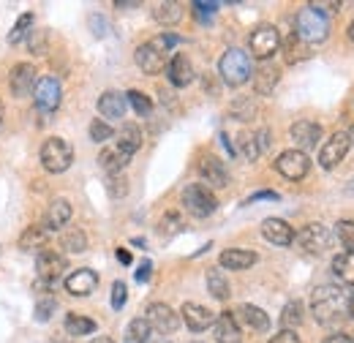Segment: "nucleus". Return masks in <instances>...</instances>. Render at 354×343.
<instances>
[{
    "label": "nucleus",
    "mask_w": 354,
    "mask_h": 343,
    "mask_svg": "<svg viewBox=\"0 0 354 343\" xmlns=\"http://www.w3.org/2000/svg\"><path fill=\"white\" fill-rule=\"evenodd\" d=\"M349 147H352L349 133H346V131H335V133L322 145V150H319V167H322V169H327V172L335 169V167L346 158Z\"/></svg>",
    "instance_id": "nucleus-7"
},
{
    "label": "nucleus",
    "mask_w": 354,
    "mask_h": 343,
    "mask_svg": "<svg viewBox=\"0 0 354 343\" xmlns=\"http://www.w3.org/2000/svg\"><path fill=\"white\" fill-rule=\"evenodd\" d=\"M60 98H63V87L55 77H44L33 87V101L41 112H55L60 106Z\"/></svg>",
    "instance_id": "nucleus-13"
},
{
    "label": "nucleus",
    "mask_w": 354,
    "mask_h": 343,
    "mask_svg": "<svg viewBox=\"0 0 354 343\" xmlns=\"http://www.w3.org/2000/svg\"><path fill=\"white\" fill-rule=\"evenodd\" d=\"M153 335V327L147 324V319H133L126 327V343H147Z\"/></svg>",
    "instance_id": "nucleus-38"
},
{
    "label": "nucleus",
    "mask_w": 354,
    "mask_h": 343,
    "mask_svg": "<svg viewBox=\"0 0 354 343\" xmlns=\"http://www.w3.org/2000/svg\"><path fill=\"white\" fill-rule=\"evenodd\" d=\"M164 226H167L169 232H177V229H180V218H177V215H167V218L161 221V229H164Z\"/></svg>",
    "instance_id": "nucleus-53"
},
{
    "label": "nucleus",
    "mask_w": 354,
    "mask_h": 343,
    "mask_svg": "<svg viewBox=\"0 0 354 343\" xmlns=\"http://www.w3.org/2000/svg\"><path fill=\"white\" fill-rule=\"evenodd\" d=\"M167 77H169V82L175 87L191 85L194 82V63L183 52H177V55H172V60L167 66Z\"/></svg>",
    "instance_id": "nucleus-22"
},
{
    "label": "nucleus",
    "mask_w": 354,
    "mask_h": 343,
    "mask_svg": "<svg viewBox=\"0 0 354 343\" xmlns=\"http://www.w3.org/2000/svg\"><path fill=\"white\" fill-rule=\"evenodd\" d=\"M90 343H115L112 338H106V335H98V338H93Z\"/></svg>",
    "instance_id": "nucleus-58"
},
{
    "label": "nucleus",
    "mask_w": 354,
    "mask_h": 343,
    "mask_svg": "<svg viewBox=\"0 0 354 343\" xmlns=\"http://www.w3.org/2000/svg\"><path fill=\"white\" fill-rule=\"evenodd\" d=\"M259 199H272V202H275V199H278V194H275V191H259V194L248 196V199H245V205H254V202H259Z\"/></svg>",
    "instance_id": "nucleus-52"
},
{
    "label": "nucleus",
    "mask_w": 354,
    "mask_h": 343,
    "mask_svg": "<svg viewBox=\"0 0 354 343\" xmlns=\"http://www.w3.org/2000/svg\"><path fill=\"white\" fill-rule=\"evenodd\" d=\"M118 261H120V264H131V254H129L126 248H118Z\"/></svg>",
    "instance_id": "nucleus-55"
},
{
    "label": "nucleus",
    "mask_w": 354,
    "mask_h": 343,
    "mask_svg": "<svg viewBox=\"0 0 354 343\" xmlns=\"http://www.w3.org/2000/svg\"><path fill=\"white\" fill-rule=\"evenodd\" d=\"M234 150L245 158V161H257L259 156H262V147H259V139H257V133H251V131H243L240 136H237V145H234Z\"/></svg>",
    "instance_id": "nucleus-32"
},
{
    "label": "nucleus",
    "mask_w": 354,
    "mask_h": 343,
    "mask_svg": "<svg viewBox=\"0 0 354 343\" xmlns=\"http://www.w3.org/2000/svg\"><path fill=\"white\" fill-rule=\"evenodd\" d=\"M295 28H297L295 36L306 44H322L330 36V19H327V14L319 11V8H313L310 3L306 8H300V14L295 19Z\"/></svg>",
    "instance_id": "nucleus-3"
},
{
    "label": "nucleus",
    "mask_w": 354,
    "mask_h": 343,
    "mask_svg": "<svg viewBox=\"0 0 354 343\" xmlns=\"http://www.w3.org/2000/svg\"><path fill=\"white\" fill-rule=\"evenodd\" d=\"M90 25L95 28V30H93L95 36H106V33H109V22H104L101 17H90Z\"/></svg>",
    "instance_id": "nucleus-51"
},
{
    "label": "nucleus",
    "mask_w": 354,
    "mask_h": 343,
    "mask_svg": "<svg viewBox=\"0 0 354 343\" xmlns=\"http://www.w3.org/2000/svg\"><path fill=\"white\" fill-rule=\"evenodd\" d=\"M213 335H216V341L218 343H240V324L234 322V316H232V310H223L216 316V322H213Z\"/></svg>",
    "instance_id": "nucleus-24"
},
{
    "label": "nucleus",
    "mask_w": 354,
    "mask_h": 343,
    "mask_svg": "<svg viewBox=\"0 0 354 343\" xmlns=\"http://www.w3.org/2000/svg\"><path fill=\"white\" fill-rule=\"evenodd\" d=\"M39 82V71H36V66L33 63H17L14 68H11V74H8V87H11V93L14 95H28V93H33V87Z\"/></svg>",
    "instance_id": "nucleus-15"
},
{
    "label": "nucleus",
    "mask_w": 354,
    "mask_h": 343,
    "mask_svg": "<svg viewBox=\"0 0 354 343\" xmlns=\"http://www.w3.org/2000/svg\"><path fill=\"white\" fill-rule=\"evenodd\" d=\"M150 275H153V264H150V261H142L139 270H136V281H139V284H147Z\"/></svg>",
    "instance_id": "nucleus-50"
},
{
    "label": "nucleus",
    "mask_w": 354,
    "mask_h": 343,
    "mask_svg": "<svg viewBox=\"0 0 354 343\" xmlns=\"http://www.w3.org/2000/svg\"><path fill=\"white\" fill-rule=\"evenodd\" d=\"M346 133H349V142H352V145H354V126H352V129H349V131H346Z\"/></svg>",
    "instance_id": "nucleus-62"
},
{
    "label": "nucleus",
    "mask_w": 354,
    "mask_h": 343,
    "mask_svg": "<svg viewBox=\"0 0 354 343\" xmlns=\"http://www.w3.org/2000/svg\"><path fill=\"white\" fill-rule=\"evenodd\" d=\"M28 46H30V55H36V57L46 55V30H30Z\"/></svg>",
    "instance_id": "nucleus-45"
},
{
    "label": "nucleus",
    "mask_w": 354,
    "mask_h": 343,
    "mask_svg": "<svg viewBox=\"0 0 354 343\" xmlns=\"http://www.w3.org/2000/svg\"><path fill=\"white\" fill-rule=\"evenodd\" d=\"M95 286H98V275L90 267H80L66 278V292L74 297H88L95 292Z\"/></svg>",
    "instance_id": "nucleus-16"
},
{
    "label": "nucleus",
    "mask_w": 354,
    "mask_h": 343,
    "mask_svg": "<svg viewBox=\"0 0 354 343\" xmlns=\"http://www.w3.org/2000/svg\"><path fill=\"white\" fill-rule=\"evenodd\" d=\"M164 343H169V341H164Z\"/></svg>",
    "instance_id": "nucleus-63"
},
{
    "label": "nucleus",
    "mask_w": 354,
    "mask_h": 343,
    "mask_svg": "<svg viewBox=\"0 0 354 343\" xmlns=\"http://www.w3.org/2000/svg\"><path fill=\"white\" fill-rule=\"evenodd\" d=\"M232 316H234V322L237 324H245L248 330H254V333H267L270 330V316H267L262 308H257V305H240L237 310H232Z\"/></svg>",
    "instance_id": "nucleus-18"
},
{
    "label": "nucleus",
    "mask_w": 354,
    "mask_h": 343,
    "mask_svg": "<svg viewBox=\"0 0 354 343\" xmlns=\"http://www.w3.org/2000/svg\"><path fill=\"white\" fill-rule=\"evenodd\" d=\"M71 213H74V210H71V202H68V199H52L44 213V229L46 232L63 229V226L71 221Z\"/></svg>",
    "instance_id": "nucleus-23"
},
{
    "label": "nucleus",
    "mask_w": 354,
    "mask_h": 343,
    "mask_svg": "<svg viewBox=\"0 0 354 343\" xmlns=\"http://www.w3.org/2000/svg\"><path fill=\"white\" fill-rule=\"evenodd\" d=\"M333 272L344 281V284H352L354 286V251H344L333 259Z\"/></svg>",
    "instance_id": "nucleus-36"
},
{
    "label": "nucleus",
    "mask_w": 354,
    "mask_h": 343,
    "mask_svg": "<svg viewBox=\"0 0 354 343\" xmlns=\"http://www.w3.org/2000/svg\"><path fill=\"white\" fill-rule=\"evenodd\" d=\"M218 261H221L223 270H248L259 261V257L254 251H245V248H226L218 257Z\"/></svg>",
    "instance_id": "nucleus-26"
},
{
    "label": "nucleus",
    "mask_w": 354,
    "mask_h": 343,
    "mask_svg": "<svg viewBox=\"0 0 354 343\" xmlns=\"http://www.w3.org/2000/svg\"><path fill=\"white\" fill-rule=\"evenodd\" d=\"M349 39L354 41V19H352V25H349Z\"/></svg>",
    "instance_id": "nucleus-61"
},
{
    "label": "nucleus",
    "mask_w": 354,
    "mask_h": 343,
    "mask_svg": "<svg viewBox=\"0 0 354 343\" xmlns=\"http://www.w3.org/2000/svg\"><path fill=\"white\" fill-rule=\"evenodd\" d=\"M112 136H115V129H112L106 120L95 118V120L90 123V139H93V142H109Z\"/></svg>",
    "instance_id": "nucleus-43"
},
{
    "label": "nucleus",
    "mask_w": 354,
    "mask_h": 343,
    "mask_svg": "<svg viewBox=\"0 0 354 343\" xmlns=\"http://www.w3.org/2000/svg\"><path fill=\"white\" fill-rule=\"evenodd\" d=\"M216 11H218V3H202V0L194 3V14H196L199 19H210Z\"/></svg>",
    "instance_id": "nucleus-48"
},
{
    "label": "nucleus",
    "mask_w": 354,
    "mask_h": 343,
    "mask_svg": "<svg viewBox=\"0 0 354 343\" xmlns=\"http://www.w3.org/2000/svg\"><path fill=\"white\" fill-rule=\"evenodd\" d=\"M126 101L133 106V112L139 115V118H150V112H153V101H150V95H145L142 90H129L126 93Z\"/></svg>",
    "instance_id": "nucleus-40"
},
{
    "label": "nucleus",
    "mask_w": 354,
    "mask_h": 343,
    "mask_svg": "<svg viewBox=\"0 0 354 343\" xmlns=\"http://www.w3.org/2000/svg\"><path fill=\"white\" fill-rule=\"evenodd\" d=\"M115 6H118V8H136V6H139V0H129V3H126V0H118Z\"/></svg>",
    "instance_id": "nucleus-57"
},
{
    "label": "nucleus",
    "mask_w": 354,
    "mask_h": 343,
    "mask_svg": "<svg viewBox=\"0 0 354 343\" xmlns=\"http://www.w3.org/2000/svg\"><path fill=\"white\" fill-rule=\"evenodd\" d=\"M283 46V60L289 63V66H297V63H303V60H308L310 57V49L306 41H300L295 33L286 39V41L281 44Z\"/></svg>",
    "instance_id": "nucleus-29"
},
{
    "label": "nucleus",
    "mask_w": 354,
    "mask_h": 343,
    "mask_svg": "<svg viewBox=\"0 0 354 343\" xmlns=\"http://www.w3.org/2000/svg\"><path fill=\"white\" fill-rule=\"evenodd\" d=\"M3 118H6V106H3V101H0V123H3Z\"/></svg>",
    "instance_id": "nucleus-60"
},
{
    "label": "nucleus",
    "mask_w": 354,
    "mask_h": 343,
    "mask_svg": "<svg viewBox=\"0 0 354 343\" xmlns=\"http://www.w3.org/2000/svg\"><path fill=\"white\" fill-rule=\"evenodd\" d=\"M183 207L191 215H196V218H207V215H213L218 210V199H216V194L207 185L191 183L183 191Z\"/></svg>",
    "instance_id": "nucleus-6"
},
{
    "label": "nucleus",
    "mask_w": 354,
    "mask_h": 343,
    "mask_svg": "<svg viewBox=\"0 0 354 343\" xmlns=\"http://www.w3.org/2000/svg\"><path fill=\"white\" fill-rule=\"evenodd\" d=\"M147 324L156 330V333H161V335H172L177 327H180V313H175L167 302H153V305H147Z\"/></svg>",
    "instance_id": "nucleus-12"
},
{
    "label": "nucleus",
    "mask_w": 354,
    "mask_h": 343,
    "mask_svg": "<svg viewBox=\"0 0 354 343\" xmlns=\"http://www.w3.org/2000/svg\"><path fill=\"white\" fill-rule=\"evenodd\" d=\"M349 313L354 316V292H352V297H349Z\"/></svg>",
    "instance_id": "nucleus-59"
},
{
    "label": "nucleus",
    "mask_w": 354,
    "mask_h": 343,
    "mask_svg": "<svg viewBox=\"0 0 354 343\" xmlns=\"http://www.w3.org/2000/svg\"><path fill=\"white\" fill-rule=\"evenodd\" d=\"M66 267H68L66 254H60V251H55V248H41V251H39V257H36L39 281L52 284V286H55V281L63 275V270H66Z\"/></svg>",
    "instance_id": "nucleus-10"
},
{
    "label": "nucleus",
    "mask_w": 354,
    "mask_h": 343,
    "mask_svg": "<svg viewBox=\"0 0 354 343\" xmlns=\"http://www.w3.org/2000/svg\"><path fill=\"white\" fill-rule=\"evenodd\" d=\"M180 44V36L175 33H161L150 41H145L142 46H136V66L145 71V74H161L167 71L169 60H172V49Z\"/></svg>",
    "instance_id": "nucleus-2"
},
{
    "label": "nucleus",
    "mask_w": 354,
    "mask_h": 343,
    "mask_svg": "<svg viewBox=\"0 0 354 343\" xmlns=\"http://www.w3.org/2000/svg\"><path fill=\"white\" fill-rule=\"evenodd\" d=\"M270 343H300V335L295 330H281L278 335H272Z\"/></svg>",
    "instance_id": "nucleus-49"
},
{
    "label": "nucleus",
    "mask_w": 354,
    "mask_h": 343,
    "mask_svg": "<svg viewBox=\"0 0 354 343\" xmlns=\"http://www.w3.org/2000/svg\"><path fill=\"white\" fill-rule=\"evenodd\" d=\"M352 188H354V183H352Z\"/></svg>",
    "instance_id": "nucleus-64"
},
{
    "label": "nucleus",
    "mask_w": 354,
    "mask_h": 343,
    "mask_svg": "<svg viewBox=\"0 0 354 343\" xmlns=\"http://www.w3.org/2000/svg\"><path fill=\"white\" fill-rule=\"evenodd\" d=\"M66 333L68 335H90V333H95V322L88 319V316H82V313H68L66 316Z\"/></svg>",
    "instance_id": "nucleus-37"
},
{
    "label": "nucleus",
    "mask_w": 354,
    "mask_h": 343,
    "mask_svg": "<svg viewBox=\"0 0 354 343\" xmlns=\"http://www.w3.org/2000/svg\"><path fill=\"white\" fill-rule=\"evenodd\" d=\"M218 74H221V80L229 87L245 85V82L254 77L251 57H248L243 49H237V46L226 49V52L221 55V60H218Z\"/></svg>",
    "instance_id": "nucleus-4"
},
{
    "label": "nucleus",
    "mask_w": 354,
    "mask_h": 343,
    "mask_svg": "<svg viewBox=\"0 0 354 343\" xmlns=\"http://www.w3.org/2000/svg\"><path fill=\"white\" fill-rule=\"evenodd\" d=\"M207 292L216 297V300H229V295H232V286H229V281H226V275H223L221 270H207Z\"/></svg>",
    "instance_id": "nucleus-34"
},
{
    "label": "nucleus",
    "mask_w": 354,
    "mask_h": 343,
    "mask_svg": "<svg viewBox=\"0 0 354 343\" xmlns=\"http://www.w3.org/2000/svg\"><path fill=\"white\" fill-rule=\"evenodd\" d=\"M229 115L234 120H254L257 118V101L254 98H237L232 106H229Z\"/></svg>",
    "instance_id": "nucleus-39"
},
{
    "label": "nucleus",
    "mask_w": 354,
    "mask_h": 343,
    "mask_svg": "<svg viewBox=\"0 0 354 343\" xmlns=\"http://www.w3.org/2000/svg\"><path fill=\"white\" fill-rule=\"evenodd\" d=\"M310 169V158L303 150H283L278 158H275V172H281L286 180H303Z\"/></svg>",
    "instance_id": "nucleus-11"
},
{
    "label": "nucleus",
    "mask_w": 354,
    "mask_h": 343,
    "mask_svg": "<svg viewBox=\"0 0 354 343\" xmlns=\"http://www.w3.org/2000/svg\"><path fill=\"white\" fill-rule=\"evenodd\" d=\"M129 161H131V156H126V153H123L118 145L104 147V150H101V156H98L101 169L106 172L109 177H112V174H123V169L129 167Z\"/></svg>",
    "instance_id": "nucleus-25"
},
{
    "label": "nucleus",
    "mask_w": 354,
    "mask_h": 343,
    "mask_svg": "<svg viewBox=\"0 0 354 343\" xmlns=\"http://www.w3.org/2000/svg\"><path fill=\"white\" fill-rule=\"evenodd\" d=\"M30 30H33V14H22V17L14 22L11 33H8V44H19Z\"/></svg>",
    "instance_id": "nucleus-41"
},
{
    "label": "nucleus",
    "mask_w": 354,
    "mask_h": 343,
    "mask_svg": "<svg viewBox=\"0 0 354 343\" xmlns=\"http://www.w3.org/2000/svg\"><path fill=\"white\" fill-rule=\"evenodd\" d=\"M295 240L300 243V248L303 251H308V254H324V251H330V245H333V232L324 226V223H308V226H303V232L300 234H295Z\"/></svg>",
    "instance_id": "nucleus-9"
},
{
    "label": "nucleus",
    "mask_w": 354,
    "mask_h": 343,
    "mask_svg": "<svg viewBox=\"0 0 354 343\" xmlns=\"http://www.w3.org/2000/svg\"><path fill=\"white\" fill-rule=\"evenodd\" d=\"M180 319L185 322V327L191 333H202V330H210L213 322H216V313L207 308V305H199V302H185L183 310H180Z\"/></svg>",
    "instance_id": "nucleus-14"
},
{
    "label": "nucleus",
    "mask_w": 354,
    "mask_h": 343,
    "mask_svg": "<svg viewBox=\"0 0 354 343\" xmlns=\"http://www.w3.org/2000/svg\"><path fill=\"white\" fill-rule=\"evenodd\" d=\"M46 240H49V232H46L44 226H28V229L19 234V248H22V251L46 248Z\"/></svg>",
    "instance_id": "nucleus-31"
},
{
    "label": "nucleus",
    "mask_w": 354,
    "mask_h": 343,
    "mask_svg": "<svg viewBox=\"0 0 354 343\" xmlns=\"http://www.w3.org/2000/svg\"><path fill=\"white\" fill-rule=\"evenodd\" d=\"M349 297H352V292H346V289H341L335 284L316 286L313 295H310V310H313L316 322L333 324V322L344 319L349 313Z\"/></svg>",
    "instance_id": "nucleus-1"
},
{
    "label": "nucleus",
    "mask_w": 354,
    "mask_h": 343,
    "mask_svg": "<svg viewBox=\"0 0 354 343\" xmlns=\"http://www.w3.org/2000/svg\"><path fill=\"white\" fill-rule=\"evenodd\" d=\"M248 46H251V55L257 60H270L278 49H281V33L272 28V25H259L251 36H248Z\"/></svg>",
    "instance_id": "nucleus-8"
},
{
    "label": "nucleus",
    "mask_w": 354,
    "mask_h": 343,
    "mask_svg": "<svg viewBox=\"0 0 354 343\" xmlns=\"http://www.w3.org/2000/svg\"><path fill=\"white\" fill-rule=\"evenodd\" d=\"M221 142H223V147L229 150V156H237V150H234V145H232V139H229L226 133H221Z\"/></svg>",
    "instance_id": "nucleus-56"
},
{
    "label": "nucleus",
    "mask_w": 354,
    "mask_h": 343,
    "mask_svg": "<svg viewBox=\"0 0 354 343\" xmlns=\"http://www.w3.org/2000/svg\"><path fill=\"white\" fill-rule=\"evenodd\" d=\"M303 316H306L303 302L300 300L286 302L283 310H281V324H283V330H295V327H300V324H303Z\"/></svg>",
    "instance_id": "nucleus-35"
},
{
    "label": "nucleus",
    "mask_w": 354,
    "mask_h": 343,
    "mask_svg": "<svg viewBox=\"0 0 354 343\" xmlns=\"http://www.w3.org/2000/svg\"><path fill=\"white\" fill-rule=\"evenodd\" d=\"M55 308H57V302L52 300V297L39 300L36 302V322H49V316L55 313Z\"/></svg>",
    "instance_id": "nucleus-47"
},
{
    "label": "nucleus",
    "mask_w": 354,
    "mask_h": 343,
    "mask_svg": "<svg viewBox=\"0 0 354 343\" xmlns=\"http://www.w3.org/2000/svg\"><path fill=\"white\" fill-rule=\"evenodd\" d=\"M199 174H202V180H205L207 185H213V188H226V185H229V172H226L221 158H216V156H205V158L199 161Z\"/></svg>",
    "instance_id": "nucleus-20"
},
{
    "label": "nucleus",
    "mask_w": 354,
    "mask_h": 343,
    "mask_svg": "<svg viewBox=\"0 0 354 343\" xmlns=\"http://www.w3.org/2000/svg\"><path fill=\"white\" fill-rule=\"evenodd\" d=\"M335 237H338V243L346 248V251H354V221H338V226H335Z\"/></svg>",
    "instance_id": "nucleus-42"
},
{
    "label": "nucleus",
    "mask_w": 354,
    "mask_h": 343,
    "mask_svg": "<svg viewBox=\"0 0 354 343\" xmlns=\"http://www.w3.org/2000/svg\"><path fill=\"white\" fill-rule=\"evenodd\" d=\"M126 156H133L139 147H142V129L136 123H126L120 133H118V142H115Z\"/></svg>",
    "instance_id": "nucleus-28"
},
{
    "label": "nucleus",
    "mask_w": 354,
    "mask_h": 343,
    "mask_svg": "<svg viewBox=\"0 0 354 343\" xmlns=\"http://www.w3.org/2000/svg\"><path fill=\"white\" fill-rule=\"evenodd\" d=\"M289 136H292V142L306 153V150L319 145V139H322V126L313 123V120H297V123H292Z\"/></svg>",
    "instance_id": "nucleus-17"
},
{
    "label": "nucleus",
    "mask_w": 354,
    "mask_h": 343,
    "mask_svg": "<svg viewBox=\"0 0 354 343\" xmlns=\"http://www.w3.org/2000/svg\"><path fill=\"white\" fill-rule=\"evenodd\" d=\"M322 343H354L349 335H344V333H338V335H330V338H324Z\"/></svg>",
    "instance_id": "nucleus-54"
},
{
    "label": "nucleus",
    "mask_w": 354,
    "mask_h": 343,
    "mask_svg": "<svg viewBox=\"0 0 354 343\" xmlns=\"http://www.w3.org/2000/svg\"><path fill=\"white\" fill-rule=\"evenodd\" d=\"M106 191H109L112 199H123V196L129 194V180H126L123 174H112V177L106 180Z\"/></svg>",
    "instance_id": "nucleus-44"
},
{
    "label": "nucleus",
    "mask_w": 354,
    "mask_h": 343,
    "mask_svg": "<svg viewBox=\"0 0 354 343\" xmlns=\"http://www.w3.org/2000/svg\"><path fill=\"white\" fill-rule=\"evenodd\" d=\"M126 106H129L126 93H118V90H106V93H101V98H98V112H101V118H106V120H120V118L126 115Z\"/></svg>",
    "instance_id": "nucleus-21"
},
{
    "label": "nucleus",
    "mask_w": 354,
    "mask_h": 343,
    "mask_svg": "<svg viewBox=\"0 0 354 343\" xmlns=\"http://www.w3.org/2000/svg\"><path fill=\"white\" fill-rule=\"evenodd\" d=\"M60 248L66 251V254H82V251H88V234L82 232V229H68V232H63V237H60Z\"/></svg>",
    "instance_id": "nucleus-33"
},
{
    "label": "nucleus",
    "mask_w": 354,
    "mask_h": 343,
    "mask_svg": "<svg viewBox=\"0 0 354 343\" xmlns=\"http://www.w3.org/2000/svg\"><path fill=\"white\" fill-rule=\"evenodd\" d=\"M74 161V147L63 136H49L41 145V167L52 174H60L71 167Z\"/></svg>",
    "instance_id": "nucleus-5"
},
{
    "label": "nucleus",
    "mask_w": 354,
    "mask_h": 343,
    "mask_svg": "<svg viewBox=\"0 0 354 343\" xmlns=\"http://www.w3.org/2000/svg\"><path fill=\"white\" fill-rule=\"evenodd\" d=\"M126 300H129V286H126L123 281H115V284H112V308L120 310V308L126 305Z\"/></svg>",
    "instance_id": "nucleus-46"
},
{
    "label": "nucleus",
    "mask_w": 354,
    "mask_h": 343,
    "mask_svg": "<svg viewBox=\"0 0 354 343\" xmlns=\"http://www.w3.org/2000/svg\"><path fill=\"white\" fill-rule=\"evenodd\" d=\"M180 17H183V6H180V3H172V0L158 3V6L153 8V19H156L158 25H164V28L177 25V22H180Z\"/></svg>",
    "instance_id": "nucleus-30"
},
{
    "label": "nucleus",
    "mask_w": 354,
    "mask_h": 343,
    "mask_svg": "<svg viewBox=\"0 0 354 343\" xmlns=\"http://www.w3.org/2000/svg\"><path fill=\"white\" fill-rule=\"evenodd\" d=\"M262 234H265L267 243L281 245V248H286V245L295 243V229H292L283 218H265V223H262Z\"/></svg>",
    "instance_id": "nucleus-19"
},
{
    "label": "nucleus",
    "mask_w": 354,
    "mask_h": 343,
    "mask_svg": "<svg viewBox=\"0 0 354 343\" xmlns=\"http://www.w3.org/2000/svg\"><path fill=\"white\" fill-rule=\"evenodd\" d=\"M278 80H281V71L275 68V66H270L265 63L257 74H254V90H257V95H270L275 85H278Z\"/></svg>",
    "instance_id": "nucleus-27"
}]
</instances>
